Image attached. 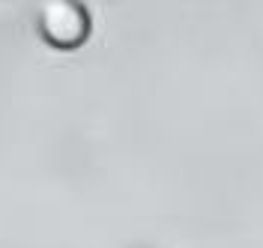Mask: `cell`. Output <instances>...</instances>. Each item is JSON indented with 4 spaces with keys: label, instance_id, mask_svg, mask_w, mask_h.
<instances>
[{
    "label": "cell",
    "instance_id": "1",
    "mask_svg": "<svg viewBox=\"0 0 263 248\" xmlns=\"http://www.w3.org/2000/svg\"><path fill=\"white\" fill-rule=\"evenodd\" d=\"M39 33L54 48L72 51L87 42L90 36V12L84 9L81 0H42L39 6Z\"/></svg>",
    "mask_w": 263,
    "mask_h": 248
}]
</instances>
